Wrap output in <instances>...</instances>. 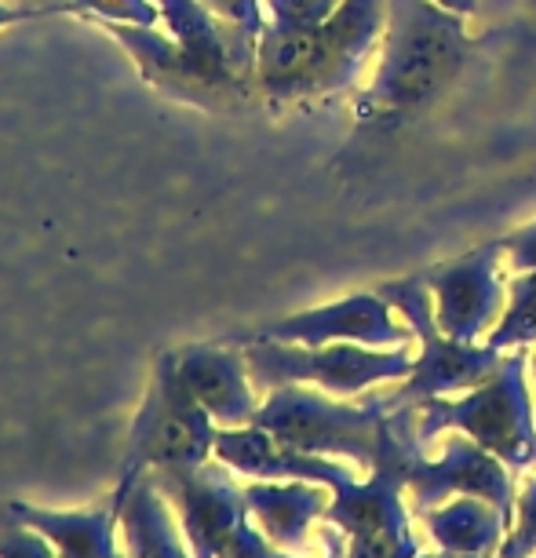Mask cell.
<instances>
[{"label":"cell","instance_id":"10","mask_svg":"<svg viewBox=\"0 0 536 558\" xmlns=\"http://www.w3.org/2000/svg\"><path fill=\"white\" fill-rule=\"evenodd\" d=\"M394 307L380 292L369 296H346L329 307H314L289 314L281 322H270L263 329L248 336H234V343H256V340H275V343H303V347H325V343H362L387 351V347H402L413 340L409 322H394Z\"/></svg>","mask_w":536,"mask_h":558},{"label":"cell","instance_id":"16","mask_svg":"<svg viewBox=\"0 0 536 558\" xmlns=\"http://www.w3.org/2000/svg\"><path fill=\"white\" fill-rule=\"evenodd\" d=\"M536 343V270H522L508 278V307L489 329V347L519 351Z\"/></svg>","mask_w":536,"mask_h":558},{"label":"cell","instance_id":"4","mask_svg":"<svg viewBox=\"0 0 536 558\" xmlns=\"http://www.w3.org/2000/svg\"><path fill=\"white\" fill-rule=\"evenodd\" d=\"M376 292L402 314L413 336L424 343L413 362V373L398 384V391L391 398H383L387 409L419 405L424 398H453L460 391H475V387L492 380L503 368V362H508L497 347L464 343L438 329L435 296H430L424 274H409V278L387 281V286H380Z\"/></svg>","mask_w":536,"mask_h":558},{"label":"cell","instance_id":"1","mask_svg":"<svg viewBox=\"0 0 536 558\" xmlns=\"http://www.w3.org/2000/svg\"><path fill=\"white\" fill-rule=\"evenodd\" d=\"M464 19L441 0H387L380 62L369 88L354 99V118L365 124L398 121L446 99L482 51Z\"/></svg>","mask_w":536,"mask_h":558},{"label":"cell","instance_id":"25","mask_svg":"<svg viewBox=\"0 0 536 558\" xmlns=\"http://www.w3.org/2000/svg\"><path fill=\"white\" fill-rule=\"evenodd\" d=\"M23 8H66L70 12V0H19Z\"/></svg>","mask_w":536,"mask_h":558},{"label":"cell","instance_id":"24","mask_svg":"<svg viewBox=\"0 0 536 558\" xmlns=\"http://www.w3.org/2000/svg\"><path fill=\"white\" fill-rule=\"evenodd\" d=\"M325 547H329V558H346V547L340 541V533L325 530Z\"/></svg>","mask_w":536,"mask_h":558},{"label":"cell","instance_id":"26","mask_svg":"<svg viewBox=\"0 0 536 558\" xmlns=\"http://www.w3.org/2000/svg\"><path fill=\"white\" fill-rule=\"evenodd\" d=\"M441 4L456 8V12H464V15H471V12H475V0H441Z\"/></svg>","mask_w":536,"mask_h":558},{"label":"cell","instance_id":"22","mask_svg":"<svg viewBox=\"0 0 536 558\" xmlns=\"http://www.w3.org/2000/svg\"><path fill=\"white\" fill-rule=\"evenodd\" d=\"M503 259L514 274L522 270H536V223H525L511 234H503Z\"/></svg>","mask_w":536,"mask_h":558},{"label":"cell","instance_id":"15","mask_svg":"<svg viewBox=\"0 0 536 558\" xmlns=\"http://www.w3.org/2000/svg\"><path fill=\"white\" fill-rule=\"evenodd\" d=\"M99 26L129 51L135 70H139V77L150 81L154 88H161L165 96H175L186 102L212 99L202 88V81L194 77L191 62H186L183 48L175 45L172 34H157L154 26H118V23H99Z\"/></svg>","mask_w":536,"mask_h":558},{"label":"cell","instance_id":"6","mask_svg":"<svg viewBox=\"0 0 536 558\" xmlns=\"http://www.w3.org/2000/svg\"><path fill=\"white\" fill-rule=\"evenodd\" d=\"M380 409V398H369L365 405H343L329 395L307 391L303 384H285L267 395L252 424L275 435L281 446L314 452V457H346L362 468H373Z\"/></svg>","mask_w":536,"mask_h":558},{"label":"cell","instance_id":"17","mask_svg":"<svg viewBox=\"0 0 536 558\" xmlns=\"http://www.w3.org/2000/svg\"><path fill=\"white\" fill-rule=\"evenodd\" d=\"M70 12L92 23H118V26H157L161 8L157 0H70Z\"/></svg>","mask_w":536,"mask_h":558},{"label":"cell","instance_id":"5","mask_svg":"<svg viewBox=\"0 0 536 558\" xmlns=\"http://www.w3.org/2000/svg\"><path fill=\"white\" fill-rule=\"evenodd\" d=\"M248 376L259 391H275L285 384H314L329 395H357L369 391L376 384L405 380L413 373L416 354L409 343L376 351L362 343H325V347H303V343H275L256 340L245 343Z\"/></svg>","mask_w":536,"mask_h":558},{"label":"cell","instance_id":"28","mask_svg":"<svg viewBox=\"0 0 536 558\" xmlns=\"http://www.w3.org/2000/svg\"><path fill=\"white\" fill-rule=\"evenodd\" d=\"M529 376H533V387H536V354L529 357Z\"/></svg>","mask_w":536,"mask_h":558},{"label":"cell","instance_id":"12","mask_svg":"<svg viewBox=\"0 0 536 558\" xmlns=\"http://www.w3.org/2000/svg\"><path fill=\"white\" fill-rule=\"evenodd\" d=\"M212 452L227 468L252 478H300V482H321V486L332 489L336 482L351 475V471L332 463L329 457H314V452L281 446L275 435H267L256 424L219 430Z\"/></svg>","mask_w":536,"mask_h":558},{"label":"cell","instance_id":"14","mask_svg":"<svg viewBox=\"0 0 536 558\" xmlns=\"http://www.w3.org/2000/svg\"><path fill=\"white\" fill-rule=\"evenodd\" d=\"M245 500H248V511L256 514L259 525L267 530V536L275 541L278 547H289V551H303L307 544V530L314 519H325L329 511V493L310 482H256V486L245 489Z\"/></svg>","mask_w":536,"mask_h":558},{"label":"cell","instance_id":"7","mask_svg":"<svg viewBox=\"0 0 536 558\" xmlns=\"http://www.w3.org/2000/svg\"><path fill=\"white\" fill-rule=\"evenodd\" d=\"M212 424L216 420L205 413L202 402L179 380L175 354H165L157 362L150 395H146L139 416H135L129 457L139 468L143 463H157L165 475L194 471L216 449L219 430Z\"/></svg>","mask_w":536,"mask_h":558},{"label":"cell","instance_id":"29","mask_svg":"<svg viewBox=\"0 0 536 558\" xmlns=\"http://www.w3.org/2000/svg\"><path fill=\"white\" fill-rule=\"evenodd\" d=\"M529 558H533V555H529Z\"/></svg>","mask_w":536,"mask_h":558},{"label":"cell","instance_id":"11","mask_svg":"<svg viewBox=\"0 0 536 558\" xmlns=\"http://www.w3.org/2000/svg\"><path fill=\"white\" fill-rule=\"evenodd\" d=\"M179 380L191 391L208 416L223 427H248L256 420V391H252V376L245 354L230 351V347L197 343L175 354Z\"/></svg>","mask_w":536,"mask_h":558},{"label":"cell","instance_id":"19","mask_svg":"<svg viewBox=\"0 0 536 558\" xmlns=\"http://www.w3.org/2000/svg\"><path fill=\"white\" fill-rule=\"evenodd\" d=\"M514 514H519V522L508 533V541L500 544V558H529L536 551V478L519 489Z\"/></svg>","mask_w":536,"mask_h":558},{"label":"cell","instance_id":"21","mask_svg":"<svg viewBox=\"0 0 536 558\" xmlns=\"http://www.w3.org/2000/svg\"><path fill=\"white\" fill-rule=\"evenodd\" d=\"M205 4L212 8L219 19H227V23L234 26L245 40H252V45H256L263 26H267L263 0H205Z\"/></svg>","mask_w":536,"mask_h":558},{"label":"cell","instance_id":"13","mask_svg":"<svg viewBox=\"0 0 536 558\" xmlns=\"http://www.w3.org/2000/svg\"><path fill=\"white\" fill-rule=\"evenodd\" d=\"M416 519L424 522L438 551L460 558H500V544L511 533V522L478 497H453L430 511H419Z\"/></svg>","mask_w":536,"mask_h":558},{"label":"cell","instance_id":"9","mask_svg":"<svg viewBox=\"0 0 536 558\" xmlns=\"http://www.w3.org/2000/svg\"><path fill=\"white\" fill-rule=\"evenodd\" d=\"M409 497H413V511H430L438 504L453 497H478L489 500L503 519H514V504H519V489H514L511 468L489 449H482L475 438L464 430H453L441 441V457L427 460L424 449L413 457L409 468Z\"/></svg>","mask_w":536,"mask_h":558},{"label":"cell","instance_id":"8","mask_svg":"<svg viewBox=\"0 0 536 558\" xmlns=\"http://www.w3.org/2000/svg\"><path fill=\"white\" fill-rule=\"evenodd\" d=\"M503 241H486L475 252L435 263L424 270V281L435 296L438 329L453 340L475 343L482 332L492 329L503 314L508 296V270H503Z\"/></svg>","mask_w":536,"mask_h":558},{"label":"cell","instance_id":"23","mask_svg":"<svg viewBox=\"0 0 536 558\" xmlns=\"http://www.w3.org/2000/svg\"><path fill=\"white\" fill-rule=\"evenodd\" d=\"M48 15H66V8H23V4L0 0V29L19 26V23H34V19H48Z\"/></svg>","mask_w":536,"mask_h":558},{"label":"cell","instance_id":"20","mask_svg":"<svg viewBox=\"0 0 536 558\" xmlns=\"http://www.w3.org/2000/svg\"><path fill=\"white\" fill-rule=\"evenodd\" d=\"M346 558H416L419 544L413 530L369 533V536H346Z\"/></svg>","mask_w":536,"mask_h":558},{"label":"cell","instance_id":"18","mask_svg":"<svg viewBox=\"0 0 536 558\" xmlns=\"http://www.w3.org/2000/svg\"><path fill=\"white\" fill-rule=\"evenodd\" d=\"M343 0H263V12H267L270 26L281 29H307L318 26L325 19L340 12Z\"/></svg>","mask_w":536,"mask_h":558},{"label":"cell","instance_id":"27","mask_svg":"<svg viewBox=\"0 0 536 558\" xmlns=\"http://www.w3.org/2000/svg\"><path fill=\"white\" fill-rule=\"evenodd\" d=\"M416 558H460V555H449V551H435V555H424V551H419Z\"/></svg>","mask_w":536,"mask_h":558},{"label":"cell","instance_id":"2","mask_svg":"<svg viewBox=\"0 0 536 558\" xmlns=\"http://www.w3.org/2000/svg\"><path fill=\"white\" fill-rule=\"evenodd\" d=\"M387 26V0H343L340 12L307 29L263 26L256 88L270 102H307L354 88Z\"/></svg>","mask_w":536,"mask_h":558},{"label":"cell","instance_id":"3","mask_svg":"<svg viewBox=\"0 0 536 558\" xmlns=\"http://www.w3.org/2000/svg\"><path fill=\"white\" fill-rule=\"evenodd\" d=\"M525 376H529V354L519 347L492 380L464 398H424L416 405L419 441H430L446 430H464L511 471L536 468V420Z\"/></svg>","mask_w":536,"mask_h":558}]
</instances>
